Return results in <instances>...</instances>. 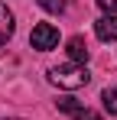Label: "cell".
I'll use <instances>...</instances> for the list:
<instances>
[{
  "label": "cell",
  "instance_id": "cell-9",
  "mask_svg": "<svg viewBox=\"0 0 117 120\" xmlns=\"http://www.w3.org/2000/svg\"><path fill=\"white\" fill-rule=\"evenodd\" d=\"M98 7H101L107 16H117V0H98Z\"/></svg>",
  "mask_w": 117,
  "mask_h": 120
},
{
  "label": "cell",
  "instance_id": "cell-3",
  "mask_svg": "<svg viewBox=\"0 0 117 120\" xmlns=\"http://www.w3.org/2000/svg\"><path fill=\"white\" fill-rule=\"evenodd\" d=\"M94 33H98V39H104V42H117V16H101L94 23Z\"/></svg>",
  "mask_w": 117,
  "mask_h": 120
},
{
  "label": "cell",
  "instance_id": "cell-10",
  "mask_svg": "<svg viewBox=\"0 0 117 120\" xmlns=\"http://www.w3.org/2000/svg\"><path fill=\"white\" fill-rule=\"evenodd\" d=\"M78 120H104V117H101V114H94V110H85Z\"/></svg>",
  "mask_w": 117,
  "mask_h": 120
},
{
  "label": "cell",
  "instance_id": "cell-4",
  "mask_svg": "<svg viewBox=\"0 0 117 120\" xmlns=\"http://www.w3.org/2000/svg\"><path fill=\"white\" fill-rule=\"evenodd\" d=\"M68 55H72L75 65H85V62H88V42L81 39V36H72V39H68Z\"/></svg>",
  "mask_w": 117,
  "mask_h": 120
},
{
  "label": "cell",
  "instance_id": "cell-6",
  "mask_svg": "<svg viewBox=\"0 0 117 120\" xmlns=\"http://www.w3.org/2000/svg\"><path fill=\"white\" fill-rule=\"evenodd\" d=\"M55 107L62 110V114H68V117H75V120L81 117L85 110H88V107H85V104H78L75 98H58V101H55Z\"/></svg>",
  "mask_w": 117,
  "mask_h": 120
},
{
  "label": "cell",
  "instance_id": "cell-11",
  "mask_svg": "<svg viewBox=\"0 0 117 120\" xmlns=\"http://www.w3.org/2000/svg\"><path fill=\"white\" fill-rule=\"evenodd\" d=\"M13 120H16V117H13Z\"/></svg>",
  "mask_w": 117,
  "mask_h": 120
},
{
  "label": "cell",
  "instance_id": "cell-7",
  "mask_svg": "<svg viewBox=\"0 0 117 120\" xmlns=\"http://www.w3.org/2000/svg\"><path fill=\"white\" fill-rule=\"evenodd\" d=\"M101 101H104V110L111 117H117V88H104L101 91Z\"/></svg>",
  "mask_w": 117,
  "mask_h": 120
},
{
  "label": "cell",
  "instance_id": "cell-5",
  "mask_svg": "<svg viewBox=\"0 0 117 120\" xmlns=\"http://www.w3.org/2000/svg\"><path fill=\"white\" fill-rule=\"evenodd\" d=\"M13 29H16V23H13V13L0 3V45H7L10 36H13Z\"/></svg>",
  "mask_w": 117,
  "mask_h": 120
},
{
  "label": "cell",
  "instance_id": "cell-8",
  "mask_svg": "<svg viewBox=\"0 0 117 120\" xmlns=\"http://www.w3.org/2000/svg\"><path fill=\"white\" fill-rule=\"evenodd\" d=\"M36 3L46 13H62V10H65V0H36Z\"/></svg>",
  "mask_w": 117,
  "mask_h": 120
},
{
  "label": "cell",
  "instance_id": "cell-2",
  "mask_svg": "<svg viewBox=\"0 0 117 120\" xmlns=\"http://www.w3.org/2000/svg\"><path fill=\"white\" fill-rule=\"evenodd\" d=\"M29 42H33V49H39V52H49V49L58 45V29L52 23H36L33 33H29Z\"/></svg>",
  "mask_w": 117,
  "mask_h": 120
},
{
  "label": "cell",
  "instance_id": "cell-1",
  "mask_svg": "<svg viewBox=\"0 0 117 120\" xmlns=\"http://www.w3.org/2000/svg\"><path fill=\"white\" fill-rule=\"evenodd\" d=\"M88 68L85 65H75V62H65V65H52L49 68V81L55 88H65V91H78L88 84Z\"/></svg>",
  "mask_w": 117,
  "mask_h": 120
}]
</instances>
